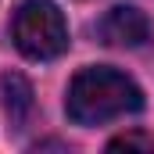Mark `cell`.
<instances>
[{"label": "cell", "instance_id": "cell-1", "mask_svg": "<svg viewBox=\"0 0 154 154\" xmlns=\"http://www.w3.org/2000/svg\"><path fill=\"white\" fill-rule=\"evenodd\" d=\"M68 118L75 125H100L108 118L143 108V93L129 75L115 68H82L68 86Z\"/></svg>", "mask_w": 154, "mask_h": 154}, {"label": "cell", "instance_id": "cell-2", "mask_svg": "<svg viewBox=\"0 0 154 154\" xmlns=\"http://www.w3.org/2000/svg\"><path fill=\"white\" fill-rule=\"evenodd\" d=\"M14 47L32 61H54L68 47V25L54 0H25L11 22Z\"/></svg>", "mask_w": 154, "mask_h": 154}, {"label": "cell", "instance_id": "cell-3", "mask_svg": "<svg viewBox=\"0 0 154 154\" xmlns=\"http://www.w3.org/2000/svg\"><path fill=\"white\" fill-rule=\"evenodd\" d=\"M97 36L108 47H143L151 39V22H147L143 11L122 4V7H111L97 22Z\"/></svg>", "mask_w": 154, "mask_h": 154}, {"label": "cell", "instance_id": "cell-4", "mask_svg": "<svg viewBox=\"0 0 154 154\" xmlns=\"http://www.w3.org/2000/svg\"><path fill=\"white\" fill-rule=\"evenodd\" d=\"M0 93H4V108H7L11 125H14V129H22V125L29 122V115H32V108H36L29 79L18 75V72H7V75L0 79Z\"/></svg>", "mask_w": 154, "mask_h": 154}, {"label": "cell", "instance_id": "cell-5", "mask_svg": "<svg viewBox=\"0 0 154 154\" xmlns=\"http://www.w3.org/2000/svg\"><path fill=\"white\" fill-rule=\"evenodd\" d=\"M108 147H111V151H118V147H143V151H151V147H154V140H151V136H140V133H125V136L111 140Z\"/></svg>", "mask_w": 154, "mask_h": 154}]
</instances>
